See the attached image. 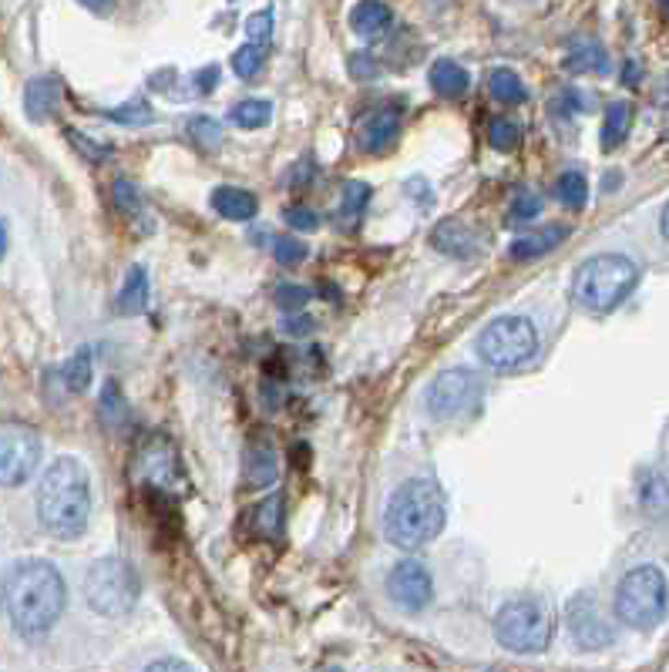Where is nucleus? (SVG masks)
<instances>
[{
	"mask_svg": "<svg viewBox=\"0 0 669 672\" xmlns=\"http://www.w3.org/2000/svg\"><path fill=\"white\" fill-rule=\"evenodd\" d=\"M4 605L14 629L24 639H41L55 629L68 605V589L61 572L45 559H28L11 569L4 585Z\"/></svg>",
	"mask_w": 669,
	"mask_h": 672,
	"instance_id": "obj_1",
	"label": "nucleus"
},
{
	"mask_svg": "<svg viewBox=\"0 0 669 672\" xmlns=\"http://www.w3.org/2000/svg\"><path fill=\"white\" fill-rule=\"evenodd\" d=\"M38 518L55 538H78L91 518V481L78 457H58L38 487Z\"/></svg>",
	"mask_w": 669,
	"mask_h": 672,
	"instance_id": "obj_2",
	"label": "nucleus"
},
{
	"mask_svg": "<svg viewBox=\"0 0 669 672\" xmlns=\"http://www.w3.org/2000/svg\"><path fill=\"white\" fill-rule=\"evenodd\" d=\"M444 518H447V504L441 487L434 481L414 477L391 494L387 512H384V535L391 545L414 552L441 535Z\"/></svg>",
	"mask_w": 669,
	"mask_h": 672,
	"instance_id": "obj_3",
	"label": "nucleus"
},
{
	"mask_svg": "<svg viewBox=\"0 0 669 672\" xmlns=\"http://www.w3.org/2000/svg\"><path fill=\"white\" fill-rule=\"evenodd\" d=\"M639 283V266L622 253H599L586 259L572 279V296L589 313L616 309Z\"/></svg>",
	"mask_w": 669,
	"mask_h": 672,
	"instance_id": "obj_4",
	"label": "nucleus"
},
{
	"mask_svg": "<svg viewBox=\"0 0 669 672\" xmlns=\"http://www.w3.org/2000/svg\"><path fill=\"white\" fill-rule=\"evenodd\" d=\"M552 632L555 619L542 599H515L494 615V639L512 652H545Z\"/></svg>",
	"mask_w": 669,
	"mask_h": 672,
	"instance_id": "obj_5",
	"label": "nucleus"
},
{
	"mask_svg": "<svg viewBox=\"0 0 669 672\" xmlns=\"http://www.w3.org/2000/svg\"><path fill=\"white\" fill-rule=\"evenodd\" d=\"M539 354V333L525 316H501L478 336V357L491 370H515Z\"/></svg>",
	"mask_w": 669,
	"mask_h": 672,
	"instance_id": "obj_6",
	"label": "nucleus"
},
{
	"mask_svg": "<svg viewBox=\"0 0 669 672\" xmlns=\"http://www.w3.org/2000/svg\"><path fill=\"white\" fill-rule=\"evenodd\" d=\"M669 605V585L656 565L632 569L616 589V615L629 629H652Z\"/></svg>",
	"mask_w": 669,
	"mask_h": 672,
	"instance_id": "obj_7",
	"label": "nucleus"
},
{
	"mask_svg": "<svg viewBox=\"0 0 669 672\" xmlns=\"http://www.w3.org/2000/svg\"><path fill=\"white\" fill-rule=\"evenodd\" d=\"M85 599L95 612H101L108 619L131 612L138 602V579H135L131 565L115 555L95 562L85 575Z\"/></svg>",
	"mask_w": 669,
	"mask_h": 672,
	"instance_id": "obj_8",
	"label": "nucleus"
},
{
	"mask_svg": "<svg viewBox=\"0 0 669 672\" xmlns=\"http://www.w3.org/2000/svg\"><path fill=\"white\" fill-rule=\"evenodd\" d=\"M481 394H484V387H481L478 374H471L464 367L447 370L427 387V414L437 417V421L464 417L481 404Z\"/></svg>",
	"mask_w": 669,
	"mask_h": 672,
	"instance_id": "obj_9",
	"label": "nucleus"
},
{
	"mask_svg": "<svg viewBox=\"0 0 669 672\" xmlns=\"http://www.w3.org/2000/svg\"><path fill=\"white\" fill-rule=\"evenodd\" d=\"M41 464V437L24 424H0V487L24 484Z\"/></svg>",
	"mask_w": 669,
	"mask_h": 672,
	"instance_id": "obj_10",
	"label": "nucleus"
},
{
	"mask_svg": "<svg viewBox=\"0 0 669 672\" xmlns=\"http://www.w3.org/2000/svg\"><path fill=\"white\" fill-rule=\"evenodd\" d=\"M565 622H569L572 639L589 652L606 649L616 639L612 625L606 622V615H602V609H599V602L592 595H575L569 602V609H565Z\"/></svg>",
	"mask_w": 669,
	"mask_h": 672,
	"instance_id": "obj_11",
	"label": "nucleus"
},
{
	"mask_svg": "<svg viewBox=\"0 0 669 672\" xmlns=\"http://www.w3.org/2000/svg\"><path fill=\"white\" fill-rule=\"evenodd\" d=\"M387 592H391L397 609L421 612V609L431 605L434 582H431V572L421 562H401V565H394V572L387 579Z\"/></svg>",
	"mask_w": 669,
	"mask_h": 672,
	"instance_id": "obj_12",
	"label": "nucleus"
},
{
	"mask_svg": "<svg viewBox=\"0 0 669 672\" xmlns=\"http://www.w3.org/2000/svg\"><path fill=\"white\" fill-rule=\"evenodd\" d=\"M484 243H488L484 229H478L464 219H444L431 233V246L451 259H471L484 249Z\"/></svg>",
	"mask_w": 669,
	"mask_h": 672,
	"instance_id": "obj_13",
	"label": "nucleus"
},
{
	"mask_svg": "<svg viewBox=\"0 0 669 672\" xmlns=\"http://www.w3.org/2000/svg\"><path fill=\"white\" fill-rule=\"evenodd\" d=\"M397 131H401V115L394 108L374 111L361 128V148L371 151V155H381L397 141Z\"/></svg>",
	"mask_w": 669,
	"mask_h": 672,
	"instance_id": "obj_14",
	"label": "nucleus"
},
{
	"mask_svg": "<svg viewBox=\"0 0 669 672\" xmlns=\"http://www.w3.org/2000/svg\"><path fill=\"white\" fill-rule=\"evenodd\" d=\"M394 14L384 0H361V4L351 11V28L357 38H367V41H377L387 28H391Z\"/></svg>",
	"mask_w": 669,
	"mask_h": 672,
	"instance_id": "obj_15",
	"label": "nucleus"
},
{
	"mask_svg": "<svg viewBox=\"0 0 669 672\" xmlns=\"http://www.w3.org/2000/svg\"><path fill=\"white\" fill-rule=\"evenodd\" d=\"M213 209H216L223 219H229V223H249V219L259 213V202H256V196L246 192V189L223 186V189L213 192Z\"/></svg>",
	"mask_w": 669,
	"mask_h": 672,
	"instance_id": "obj_16",
	"label": "nucleus"
},
{
	"mask_svg": "<svg viewBox=\"0 0 669 672\" xmlns=\"http://www.w3.org/2000/svg\"><path fill=\"white\" fill-rule=\"evenodd\" d=\"M569 239V229L565 226H545V229H535V233H525L512 243V259H539L545 253H552L559 243Z\"/></svg>",
	"mask_w": 669,
	"mask_h": 672,
	"instance_id": "obj_17",
	"label": "nucleus"
},
{
	"mask_svg": "<svg viewBox=\"0 0 669 672\" xmlns=\"http://www.w3.org/2000/svg\"><path fill=\"white\" fill-rule=\"evenodd\" d=\"M61 101V85L55 78H35L24 91V111L31 121H45L58 111Z\"/></svg>",
	"mask_w": 669,
	"mask_h": 672,
	"instance_id": "obj_18",
	"label": "nucleus"
},
{
	"mask_svg": "<svg viewBox=\"0 0 669 672\" xmlns=\"http://www.w3.org/2000/svg\"><path fill=\"white\" fill-rule=\"evenodd\" d=\"M279 474V464H276V451L269 441H253L246 447V481L256 484V487H266L273 484Z\"/></svg>",
	"mask_w": 669,
	"mask_h": 672,
	"instance_id": "obj_19",
	"label": "nucleus"
},
{
	"mask_svg": "<svg viewBox=\"0 0 669 672\" xmlns=\"http://www.w3.org/2000/svg\"><path fill=\"white\" fill-rule=\"evenodd\" d=\"M141 467H145V474H148L151 484H173V477H176V451L169 447V441L145 444Z\"/></svg>",
	"mask_w": 669,
	"mask_h": 672,
	"instance_id": "obj_20",
	"label": "nucleus"
},
{
	"mask_svg": "<svg viewBox=\"0 0 669 672\" xmlns=\"http://www.w3.org/2000/svg\"><path fill=\"white\" fill-rule=\"evenodd\" d=\"M115 309L121 316H138L148 309V273L141 266H131V273L125 276L121 289H118V303Z\"/></svg>",
	"mask_w": 669,
	"mask_h": 672,
	"instance_id": "obj_21",
	"label": "nucleus"
},
{
	"mask_svg": "<svg viewBox=\"0 0 669 672\" xmlns=\"http://www.w3.org/2000/svg\"><path fill=\"white\" fill-rule=\"evenodd\" d=\"M427 78H431V88H434L437 95H444V98H461V95L468 91V85H471L468 71H464L458 61H447V58L434 61Z\"/></svg>",
	"mask_w": 669,
	"mask_h": 672,
	"instance_id": "obj_22",
	"label": "nucleus"
},
{
	"mask_svg": "<svg viewBox=\"0 0 669 672\" xmlns=\"http://www.w3.org/2000/svg\"><path fill=\"white\" fill-rule=\"evenodd\" d=\"M565 68L572 75H606L609 58H606L599 41H579V45H572V51L565 58Z\"/></svg>",
	"mask_w": 669,
	"mask_h": 672,
	"instance_id": "obj_23",
	"label": "nucleus"
},
{
	"mask_svg": "<svg viewBox=\"0 0 669 672\" xmlns=\"http://www.w3.org/2000/svg\"><path fill=\"white\" fill-rule=\"evenodd\" d=\"M629 128H632V105L612 101L606 108V121H602V151H616L626 141Z\"/></svg>",
	"mask_w": 669,
	"mask_h": 672,
	"instance_id": "obj_24",
	"label": "nucleus"
},
{
	"mask_svg": "<svg viewBox=\"0 0 669 672\" xmlns=\"http://www.w3.org/2000/svg\"><path fill=\"white\" fill-rule=\"evenodd\" d=\"M488 91L501 105H522V101H529V88L522 85V78L512 68H494L488 75Z\"/></svg>",
	"mask_w": 669,
	"mask_h": 672,
	"instance_id": "obj_25",
	"label": "nucleus"
},
{
	"mask_svg": "<svg viewBox=\"0 0 669 672\" xmlns=\"http://www.w3.org/2000/svg\"><path fill=\"white\" fill-rule=\"evenodd\" d=\"M253 525H256V535L263 538H279L283 535V497L279 494H269L259 508L253 512Z\"/></svg>",
	"mask_w": 669,
	"mask_h": 672,
	"instance_id": "obj_26",
	"label": "nucleus"
},
{
	"mask_svg": "<svg viewBox=\"0 0 669 672\" xmlns=\"http://www.w3.org/2000/svg\"><path fill=\"white\" fill-rule=\"evenodd\" d=\"M555 199L565 206V209H586L589 202V182L582 172H562L559 182H555Z\"/></svg>",
	"mask_w": 669,
	"mask_h": 672,
	"instance_id": "obj_27",
	"label": "nucleus"
},
{
	"mask_svg": "<svg viewBox=\"0 0 669 672\" xmlns=\"http://www.w3.org/2000/svg\"><path fill=\"white\" fill-rule=\"evenodd\" d=\"M233 125L239 128H266L269 118H273V105L269 101H259V98H249V101H239L233 111H229Z\"/></svg>",
	"mask_w": 669,
	"mask_h": 672,
	"instance_id": "obj_28",
	"label": "nucleus"
},
{
	"mask_svg": "<svg viewBox=\"0 0 669 672\" xmlns=\"http://www.w3.org/2000/svg\"><path fill=\"white\" fill-rule=\"evenodd\" d=\"M61 377H65V387L71 394H85L91 387V354L88 350H78L65 367H61Z\"/></svg>",
	"mask_w": 669,
	"mask_h": 672,
	"instance_id": "obj_29",
	"label": "nucleus"
},
{
	"mask_svg": "<svg viewBox=\"0 0 669 672\" xmlns=\"http://www.w3.org/2000/svg\"><path fill=\"white\" fill-rule=\"evenodd\" d=\"M367 202H371V186L367 182H347V189L341 196V219L357 223L364 216Z\"/></svg>",
	"mask_w": 669,
	"mask_h": 672,
	"instance_id": "obj_30",
	"label": "nucleus"
},
{
	"mask_svg": "<svg viewBox=\"0 0 669 672\" xmlns=\"http://www.w3.org/2000/svg\"><path fill=\"white\" fill-rule=\"evenodd\" d=\"M488 141H491V148H498V151H515L519 141H522V128H519L512 118H494V121L488 125Z\"/></svg>",
	"mask_w": 669,
	"mask_h": 672,
	"instance_id": "obj_31",
	"label": "nucleus"
},
{
	"mask_svg": "<svg viewBox=\"0 0 669 672\" xmlns=\"http://www.w3.org/2000/svg\"><path fill=\"white\" fill-rule=\"evenodd\" d=\"M105 118H108V121H115V125L141 128V125H148V121H151V108H148L141 98H135V101H128V105L108 108V111H105Z\"/></svg>",
	"mask_w": 669,
	"mask_h": 672,
	"instance_id": "obj_32",
	"label": "nucleus"
},
{
	"mask_svg": "<svg viewBox=\"0 0 669 672\" xmlns=\"http://www.w3.org/2000/svg\"><path fill=\"white\" fill-rule=\"evenodd\" d=\"M115 206H118V213H121L125 219H131V223L145 219L141 196H138V189H135L131 182H125V179H118V182H115Z\"/></svg>",
	"mask_w": 669,
	"mask_h": 672,
	"instance_id": "obj_33",
	"label": "nucleus"
},
{
	"mask_svg": "<svg viewBox=\"0 0 669 672\" xmlns=\"http://www.w3.org/2000/svg\"><path fill=\"white\" fill-rule=\"evenodd\" d=\"M542 209H545L542 196H535V192H522V196H515V202H512V209H509V226H525V223L539 219Z\"/></svg>",
	"mask_w": 669,
	"mask_h": 672,
	"instance_id": "obj_34",
	"label": "nucleus"
},
{
	"mask_svg": "<svg viewBox=\"0 0 669 672\" xmlns=\"http://www.w3.org/2000/svg\"><path fill=\"white\" fill-rule=\"evenodd\" d=\"M259 68H263V45L249 41L239 51H233V71L239 78H253V75H259Z\"/></svg>",
	"mask_w": 669,
	"mask_h": 672,
	"instance_id": "obj_35",
	"label": "nucleus"
},
{
	"mask_svg": "<svg viewBox=\"0 0 669 672\" xmlns=\"http://www.w3.org/2000/svg\"><path fill=\"white\" fill-rule=\"evenodd\" d=\"M189 135H193L196 145L206 148V151H216V148L223 145V128H219L213 118H193V121H189Z\"/></svg>",
	"mask_w": 669,
	"mask_h": 672,
	"instance_id": "obj_36",
	"label": "nucleus"
},
{
	"mask_svg": "<svg viewBox=\"0 0 669 672\" xmlns=\"http://www.w3.org/2000/svg\"><path fill=\"white\" fill-rule=\"evenodd\" d=\"M306 246L299 239H273V256L279 266H299L306 259Z\"/></svg>",
	"mask_w": 669,
	"mask_h": 672,
	"instance_id": "obj_37",
	"label": "nucleus"
},
{
	"mask_svg": "<svg viewBox=\"0 0 669 672\" xmlns=\"http://www.w3.org/2000/svg\"><path fill=\"white\" fill-rule=\"evenodd\" d=\"M642 504H649V508H662V504H669V477L666 474H652L642 484Z\"/></svg>",
	"mask_w": 669,
	"mask_h": 672,
	"instance_id": "obj_38",
	"label": "nucleus"
},
{
	"mask_svg": "<svg viewBox=\"0 0 669 672\" xmlns=\"http://www.w3.org/2000/svg\"><path fill=\"white\" fill-rule=\"evenodd\" d=\"M65 138H68V141H71V145H75V148H78V151L88 158V161H95V165H98L101 158H108V155H111V148H108V145H98V141H91L88 135H81V131H75V128H68V131H65Z\"/></svg>",
	"mask_w": 669,
	"mask_h": 672,
	"instance_id": "obj_39",
	"label": "nucleus"
},
{
	"mask_svg": "<svg viewBox=\"0 0 669 672\" xmlns=\"http://www.w3.org/2000/svg\"><path fill=\"white\" fill-rule=\"evenodd\" d=\"M309 299H313V293L306 286H279L276 289V306L286 313H299Z\"/></svg>",
	"mask_w": 669,
	"mask_h": 672,
	"instance_id": "obj_40",
	"label": "nucleus"
},
{
	"mask_svg": "<svg viewBox=\"0 0 669 672\" xmlns=\"http://www.w3.org/2000/svg\"><path fill=\"white\" fill-rule=\"evenodd\" d=\"M283 219H286V226H293V229H299V233L319 229V216H316L313 209H306V206H289V209L283 213Z\"/></svg>",
	"mask_w": 669,
	"mask_h": 672,
	"instance_id": "obj_41",
	"label": "nucleus"
},
{
	"mask_svg": "<svg viewBox=\"0 0 669 672\" xmlns=\"http://www.w3.org/2000/svg\"><path fill=\"white\" fill-rule=\"evenodd\" d=\"M246 31L256 45H266L269 41V31H273V11H263V14H253L246 21Z\"/></svg>",
	"mask_w": 669,
	"mask_h": 672,
	"instance_id": "obj_42",
	"label": "nucleus"
},
{
	"mask_svg": "<svg viewBox=\"0 0 669 672\" xmlns=\"http://www.w3.org/2000/svg\"><path fill=\"white\" fill-rule=\"evenodd\" d=\"M101 414H105V421L125 417V401H118V387L115 384H105V391H101Z\"/></svg>",
	"mask_w": 669,
	"mask_h": 672,
	"instance_id": "obj_43",
	"label": "nucleus"
},
{
	"mask_svg": "<svg viewBox=\"0 0 669 672\" xmlns=\"http://www.w3.org/2000/svg\"><path fill=\"white\" fill-rule=\"evenodd\" d=\"M351 75H354L357 81H367V78H377V75H381V65H377L371 55H354V58H351Z\"/></svg>",
	"mask_w": 669,
	"mask_h": 672,
	"instance_id": "obj_44",
	"label": "nucleus"
},
{
	"mask_svg": "<svg viewBox=\"0 0 669 672\" xmlns=\"http://www.w3.org/2000/svg\"><path fill=\"white\" fill-rule=\"evenodd\" d=\"M313 326H316V323H313L309 316H289V313H286V319H283V333H286V336H306V333H313Z\"/></svg>",
	"mask_w": 669,
	"mask_h": 672,
	"instance_id": "obj_45",
	"label": "nucleus"
},
{
	"mask_svg": "<svg viewBox=\"0 0 669 672\" xmlns=\"http://www.w3.org/2000/svg\"><path fill=\"white\" fill-rule=\"evenodd\" d=\"M196 81H199V91H206V95H209V91L216 88V81H219V68H216V65H209L206 71H199V75H196Z\"/></svg>",
	"mask_w": 669,
	"mask_h": 672,
	"instance_id": "obj_46",
	"label": "nucleus"
},
{
	"mask_svg": "<svg viewBox=\"0 0 669 672\" xmlns=\"http://www.w3.org/2000/svg\"><path fill=\"white\" fill-rule=\"evenodd\" d=\"M148 669H189L183 659H158V662H151Z\"/></svg>",
	"mask_w": 669,
	"mask_h": 672,
	"instance_id": "obj_47",
	"label": "nucleus"
},
{
	"mask_svg": "<svg viewBox=\"0 0 669 672\" xmlns=\"http://www.w3.org/2000/svg\"><path fill=\"white\" fill-rule=\"evenodd\" d=\"M639 75H642V71H639V65H636V61H626L622 81H626V85H632V81H639Z\"/></svg>",
	"mask_w": 669,
	"mask_h": 672,
	"instance_id": "obj_48",
	"label": "nucleus"
},
{
	"mask_svg": "<svg viewBox=\"0 0 669 672\" xmlns=\"http://www.w3.org/2000/svg\"><path fill=\"white\" fill-rule=\"evenodd\" d=\"M659 229H662V236L669 239V202L662 206V216H659Z\"/></svg>",
	"mask_w": 669,
	"mask_h": 672,
	"instance_id": "obj_49",
	"label": "nucleus"
},
{
	"mask_svg": "<svg viewBox=\"0 0 669 672\" xmlns=\"http://www.w3.org/2000/svg\"><path fill=\"white\" fill-rule=\"evenodd\" d=\"M8 253V226H4V219H0V256Z\"/></svg>",
	"mask_w": 669,
	"mask_h": 672,
	"instance_id": "obj_50",
	"label": "nucleus"
},
{
	"mask_svg": "<svg viewBox=\"0 0 669 672\" xmlns=\"http://www.w3.org/2000/svg\"><path fill=\"white\" fill-rule=\"evenodd\" d=\"M78 4H85L88 11H101V8H105V0H78Z\"/></svg>",
	"mask_w": 669,
	"mask_h": 672,
	"instance_id": "obj_51",
	"label": "nucleus"
},
{
	"mask_svg": "<svg viewBox=\"0 0 669 672\" xmlns=\"http://www.w3.org/2000/svg\"><path fill=\"white\" fill-rule=\"evenodd\" d=\"M656 4H659V8H662V14L669 18V0H656Z\"/></svg>",
	"mask_w": 669,
	"mask_h": 672,
	"instance_id": "obj_52",
	"label": "nucleus"
},
{
	"mask_svg": "<svg viewBox=\"0 0 669 672\" xmlns=\"http://www.w3.org/2000/svg\"><path fill=\"white\" fill-rule=\"evenodd\" d=\"M0 609H4V582H0Z\"/></svg>",
	"mask_w": 669,
	"mask_h": 672,
	"instance_id": "obj_53",
	"label": "nucleus"
},
{
	"mask_svg": "<svg viewBox=\"0 0 669 672\" xmlns=\"http://www.w3.org/2000/svg\"><path fill=\"white\" fill-rule=\"evenodd\" d=\"M666 98H669V88H666Z\"/></svg>",
	"mask_w": 669,
	"mask_h": 672,
	"instance_id": "obj_54",
	"label": "nucleus"
}]
</instances>
